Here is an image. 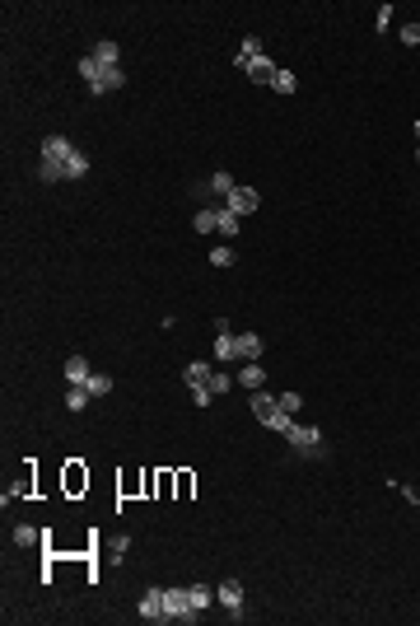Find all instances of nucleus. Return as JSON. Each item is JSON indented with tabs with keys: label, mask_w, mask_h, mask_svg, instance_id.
Here are the masks:
<instances>
[{
	"label": "nucleus",
	"mask_w": 420,
	"mask_h": 626,
	"mask_svg": "<svg viewBox=\"0 0 420 626\" xmlns=\"http://www.w3.org/2000/svg\"><path fill=\"white\" fill-rule=\"evenodd\" d=\"M163 608H168V622H196V617H201V608L192 603V594H187L183 584H168V589H163Z\"/></svg>",
	"instance_id": "1"
},
{
	"label": "nucleus",
	"mask_w": 420,
	"mask_h": 626,
	"mask_svg": "<svg viewBox=\"0 0 420 626\" xmlns=\"http://www.w3.org/2000/svg\"><path fill=\"white\" fill-rule=\"evenodd\" d=\"M289 449H299V453H309V458H322L327 453V440H322V430L317 425H289Z\"/></svg>",
	"instance_id": "2"
},
{
	"label": "nucleus",
	"mask_w": 420,
	"mask_h": 626,
	"mask_svg": "<svg viewBox=\"0 0 420 626\" xmlns=\"http://www.w3.org/2000/svg\"><path fill=\"white\" fill-rule=\"evenodd\" d=\"M234 66L243 71L248 79H257V84H276V75H280V66H271V56H234Z\"/></svg>",
	"instance_id": "3"
},
{
	"label": "nucleus",
	"mask_w": 420,
	"mask_h": 626,
	"mask_svg": "<svg viewBox=\"0 0 420 626\" xmlns=\"http://www.w3.org/2000/svg\"><path fill=\"white\" fill-rule=\"evenodd\" d=\"M224 206L234 210L238 220H243V215H252V210L262 206V197H257V192H252V187H234V192H229V197H224Z\"/></svg>",
	"instance_id": "4"
},
{
	"label": "nucleus",
	"mask_w": 420,
	"mask_h": 626,
	"mask_svg": "<svg viewBox=\"0 0 420 626\" xmlns=\"http://www.w3.org/2000/svg\"><path fill=\"white\" fill-rule=\"evenodd\" d=\"M215 599L229 608V617H234V622H243V584H238V579H224V584L215 589Z\"/></svg>",
	"instance_id": "5"
},
{
	"label": "nucleus",
	"mask_w": 420,
	"mask_h": 626,
	"mask_svg": "<svg viewBox=\"0 0 420 626\" xmlns=\"http://www.w3.org/2000/svg\"><path fill=\"white\" fill-rule=\"evenodd\" d=\"M145 622H168V608H163V589H145V599L135 608Z\"/></svg>",
	"instance_id": "6"
},
{
	"label": "nucleus",
	"mask_w": 420,
	"mask_h": 626,
	"mask_svg": "<svg viewBox=\"0 0 420 626\" xmlns=\"http://www.w3.org/2000/svg\"><path fill=\"white\" fill-rule=\"evenodd\" d=\"M122 84H127V71H122V66H103L99 79L89 84V94H112V89H122Z\"/></svg>",
	"instance_id": "7"
},
{
	"label": "nucleus",
	"mask_w": 420,
	"mask_h": 626,
	"mask_svg": "<svg viewBox=\"0 0 420 626\" xmlns=\"http://www.w3.org/2000/svg\"><path fill=\"white\" fill-rule=\"evenodd\" d=\"M70 155H75V145H70L66 136H47V140H42V164H66Z\"/></svg>",
	"instance_id": "8"
},
{
	"label": "nucleus",
	"mask_w": 420,
	"mask_h": 626,
	"mask_svg": "<svg viewBox=\"0 0 420 626\" xmlns=\"http://www.w3.org/2000/svg\"><path fill=\"white\" fill-rule=\"evenodd\" d=\"M257 355H262V337H257V332H238L234 337V360L248 365V360H257Z\"/></svg>",
	"instance_id": "9"
},
{
	"label": "nucleus",
	"mask_w": 420,
	"mask_h": 626,
	"mask_svg": "<svg viewBox=\"0 0 420 626\" xmlns=\"http://www.w3.org/2000/svg\"><path fill=\"white\" fill-rule=\"evenodd\" d=\"M210 374H215V365H210V360H192V365L183 369L187 388H210Z\"/></svg>",
	"instance_id": "10"
},
{
	"label": "nucleus",
	"mask_w": 420,
	"mask_h": 626,
	"mask_svg": "<svg viewBox=\"0 0 420 626\" xmlns=\"http://www.w3.org/2000/svg\"><path fill=\"white\" fill-rule=\"evenodd\" d=\"M206 192H210V197H220V201H224V197L234 192V178H229V173H210L206 183L196 187V197H206Z\"/></svg>",
	"instance_id": "11"
},
{
	"label": "nucleus",
	"mask_w": 420,
	"mask_h": 626,
	"mask_svg": "<svg viewBox=\"0 0 420 626\" xmlns=\"http://www.w3.org/2000/svg\"><path fill=\"white\" fill-rule=\"evenodd\" d=\"M276 412H280V402H276V397H271V392H252V416L262 421V425H271V416H276Z\"/></svg>",
	"instance_id": "12"
},
{
	"label": "nucleus",
	"mask_w": 420,
	"mask_h": 626,
	"mask_svg": "<svg viewBox=\"0 0 420 626\" xmlns=\"http://www.w3.org/2000/svg\"><path fill=\"white\" fill-rule=\"evenodd\" d=\"M89 56H94L99 66H122V47H117L112 38H103V42H99V47H94Z\"/></svg>",
	"instance_id": "13"
},
{
	"label": "nucleus",
	"mask_w": 420,
	"mask_h": 626,
	"mask_svg": "<svg viewBox=\"0 0 420 626\" xmlns=\"http://www.w3.org/2000/svg\"><path fill=\"white\" fill-rule=\"evenodd\" d=\"M262 384H266V374H262V365H257V360H248V365L238 369V388H252V392H257Z\"/></svg>",
	"instance_id": "14"
},
{
	"label": "nucleus",
	"mask_w": 420,
	"mask_h": 626,
	"mask_svg": "<svg viewBox=\"0 0 420 626\" xmlns=\"http://www.w3.org/2000/svg\"><path fill=\"white\" fill-rule=\"evenodd\" d=\"M89 374H94V369H89L84 355H70V360H66V379H70V384H89Z\"/></svg>",
	"instance_id": "15"
},
{
	"label": "nucleus",
	"mask_w": 420,
	"mask_h": 626,
	"mask_svg": "<svg viewBox=\"0 0 420 626\" xmlns=\"http://www.w3.org/2000/svg\"><path fill=\"white\" fill-rule=\"evenodd\" d=\"M215 225H220V206H201L196 210V234H215Z\"/></svg>",
	"instance_id": "16"
},
{
	"label": "nucleus",
	"mask_w": 420,
	"mask_h": 626,
	"mask_svg": "<svg viewBox=\"0 0 420 626\" xmlns=\"http://www.w3.org/2000/svg\"><path fill=\"white\" fill-rule=\"evenodd\" d=\"M210 355L224 365V360H234V337L229 332H215V346H210Z\"/></svg>",
	"instance_id": "17"
},
{
	"label": "nucleus",
	"mask_w": 420,
	"mask_h": 626,
	"mask_svg": "<svg viewBox=\"0 0 420 626\" xmlns=\"http://www.w3.org/2000/svg\"><path fill=\"white\" fill-rule=\"evenodd\" d=\"M215 234H224V238H238V215L229 206H220V225H215Z\"/></svg>",
	"instance_id": "18"
},
{
	"label": "nucleus",
	"mask_w": 420,
	"mask_h": 626,
	"mask_svg": "<svg viewBox=\"0 0 420 626\" xmlns=\"http://www.w3.org/2000/svg\"><path fill=\"white\" fill-rule=\"evenodd\" d=\"M61 168H66V178H84V173H89V159H84V150H75V155L66 159Z\"/></svg>",
	"instance_id": "19"
},
{
	"label": "nucleus",
	"mask_w": 420,
	"mask_h": 626,
	"mask_svg": "<svg viewBox=\"0 0 420 626\" xmlns=\"http://www.w3.org/2000/svg\"><path fill=\"white\" fill-rule=\"evenodd\" d=\"M89 397H94V392L84 388V384H70V392H66V407H70V412H84V402H89Z\"/></svg>",
	"instance_id": "20"
},
{
	"label": "nucleus",
	"mask_w": 420,
	"mask_h": 626,
	"mask_svg": "<svg viewBox=\"0 0 420 626\" xmlns=\"http://www.w3.org/2000/svg\"><path fill=\"white\" fill-rule=\"evenodd\" d=\"M187 594H192L196 608H210V603H215V589H210V584H187Z\"/></svg>",
	"instance_id": "21"
},
{
	"label": "nucleus",
	"mask_w": 420,
	"mask_h": 626,
	"mask_svg": "<svg viewBox=\"0 0 420 626\" xmlns=\"http://www.w3.org/2000/svg\"><path fill=\"white\" fill-rule=\"evenodd\" d=\"M84 388L94 392V397H107V392H112V379H107V374H89V384H84Z\"/></svg>",
	"instance_id": "22"
},
{
	"label": "nucleus",
	"mask_w": 420,
	"mask_h": 626,
	"mask_svg": "<svg viewBox=\"0 0 420 626\" xmlns=\"http://www.w3.org/2000/svg\"><path fill=\"white\" fill-rule=\"evenodd\" d=\"M99 71H103V66H99L94 56H79V79H84V84H94V79H99Z\"/></svg>",
	"instance_id": "23"
},
{
	"label": "nucleus",
	"mask_w": 420,
	"mask_h": 626,
	"mask_svg": "<svg viewBox=\"0 0 420 626\" xmlns=\"http://www.w3.org/2000/svg\"><path fill=\"white\" fill-rule=\"evenodd\" d=\"M210 266H234V248H229V243L210 248Z\"/></svg>",
	"instance_id": "24"
},
{
	"label": "nucleus",
	"mask_w": 420,
	"mask_h": 626,
	"mask_svg": "<svg viewBox=\"0 0 420 626\" xmlns=\"http://www.w3.org/2000/svg\"><path fill=\"white\" fill-rule=\"evenodd\" d=\"M210 392H234V374L215 369V374H210Z\"/></svg>",
	"instance_id": "25"
},
{
	"label": "nucleus",
	"mask_w": 420,
	"mask_h": 626,
	"mask_svg": "<svg viewBox=\"0 0 420 626\" xmlns=\"http://www.w3.org/2000/svg\"><path fill=\"white\" fill-rule=\"evenodd\" d=\"M38 538H42V533H38L33 523H19V528H14V542H19V547H33Z\"/></svg>",
	"instance_id": "26"
},
{
	"label": "nucleus",
	"mask_w": 420,
	"mask_h": 626,
	"mask_svg": "<svg viewBox=\"0 0 420 626\" xmlns=\"http://www.w3.org/2000/svg\"><path fill=\"white\" fill-rule=\"evenodd\" d=\"M271 89H276V94H294V89H299V79H294V71H280Z\"/></svg>",
	"instance_id": "27"
},
{
	"label": "nucleus",
	"mask_w": 420,
	"mask_h": 626,
	"mask_svg": "<svg viewBox=\"0 0 420 626\" xmlns=\"http://www.w3.org/2000/svg\"><path fill=\"white\" fill-rule=\"evenodd\" d=\"M276 402H280V407H285L289 416H294V412H299V407H304V397H299V392H276Z\"/></svg>",
	"instance_id": "28"
},
{
	"label": "nucleus",
	"mask_w": 420,
	"mask_h": 626,
	"mask_svg": "<svg viewBox=\"0 0 420 626\" xmlns=\"http://www.w3.org/2000/svg\"><path fill=\"white\" fill-rule=\"evenodd\" d=\"M127 547H131V538H112V542H107V556H127Z\"/></svg>",
	"instance_id": "29"
},
{
	"label": "nucleus",
	"mask_w": 420,
	"mask_h": 626,
	"mask_svg": "<svg viewBox=\"0 0 420 626\" xmlns=\"http://www.w3.org/2000/svg\"><path fill=\"white\" fill-rule=\"evenodd\" d=\"M234 56H262V42H257V38H243V52H234Z\"/></svg>",
	"instance_id": "30"
},
{
	"label": "nucleus",
	"mask_w": 420,
	"mask_h": 626,
	"mask_svg": "<svg viewBox=\"0 0 420 626\" xmlns=\"http://www.w3.org/2000/svg\"><path fill=\"white\" fill-rule=\"evenodd\" d=\"M402 42H406V47H416V42H420V24H406V28H402Z\"/></svg>",
	"instance_id": "31"
},
{
	"label": "nucleus",
	"mask_w": 420,
	"mask_h": 626,
	"mask_svg": "<svg viewBox=\"0 0 420 626\" xmlns=\"http://www.w3.org/2000/svg\"><path fill=\"white\" fill-rule=\"evenodd\" d=\"M373 24H378V33H383V28H393V5H383V10H378V19H373Z\"/></svg>",
	"instance_id": "32"
},
{
	"label": "nucleus",
	"mask_w": 420,
	"mask_h": 626,
	"mask_svg": "<svg viewBox=\"0 0 420 626\" xmlns=\"http://www.w3.org/2000/svg\"><path fill=\"white\" fill-rule=\"evenodd\" d=\"M210 397H215L210 388H192V402H196V407H210Z\"/></svg>",
	"instance_id": "33"
},
{
	"label": "nucleus",
	"mask_w": 420,
	"mask_h": 626,
	"mask_svg": "<svg viewBox=\"0 0 420 626\" xmlns=\"http://www.w3.org/2000/svg\"><path fill=\"white\" fill-rule=\"evenodd\" d=\"M416 164H420V145H416Z\"/></svg>",
	"instance_id": "34"
}]
</instances>
